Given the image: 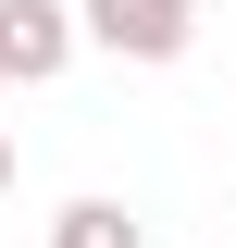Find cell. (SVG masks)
I'll list each match as a JSON object with an SVG mask.
<instances>
[{"label":"cell","instance_id":"3957f363","mask_svg":"<svg viewBox=\"0 0 236 248\" xmlns=\"http://www.w3.org/2000/svg\"><path fill=\"white\" fill-rule=\"evenodd\" d=\"M50 248H149V223L124 199H62L50 211Z\"/></svg>","mask_w":236,"mask_h":248},{"label":"cell","instance_id":"6da1fadb","mask_svg":"<svg viewBox=\"0 0 236 248\" xmlns=\"http://www.w3.org/2000/svg\"><path fill=\"white\" fill-rule=\"evenodd\" d=\"M75 25L112 62H174L186 37H199V13H186V0H75Z\"/></svg>","mask_w":236,"mask_h":248},{"label":"cell","instance_id":"277c9868","mask_svg":"<svg viewBox=\"0 0 236 248\" xmlns=\"http://www.w3.org/2000/svg\"><path fill=\"white\" fill-rule=\"evenodd\" d=\"M0 186H13V137H0Z\"/></svg>","mask_w":236,"mask_h":248},{"label":"cell","instance_id":"7a4b0ae2","mask_svg":"<svg viewBox=\"0 0 236 248\" xmlns=\"http://www.w3.org/2000/svg\"><path fill=\"white\" fill-rule=\"evenodd\" d=\"M75 13H62V0H0V75H13V87H50L62 62H75Z\"/></svg>","mask_w":236,"mask_h":248}]
</instances>
